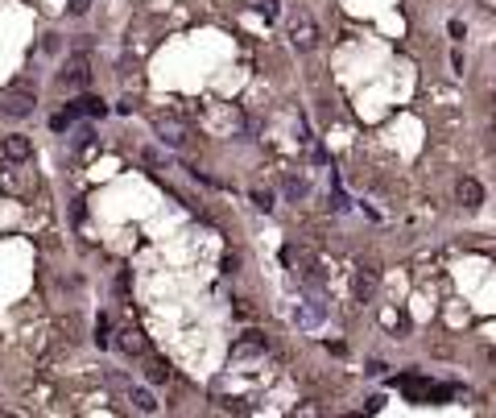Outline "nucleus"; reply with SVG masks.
<instances>
[{"label": "nucleus", "instance_id": "obj_1", "mask_svg": "<svg viewBox=\"0 0 496 418\" xmlns=\"http://www.w3.org/2000/svg\"><path fill=\"white\" fill-rule=\"evenodd\" d=\"M34 104H38V95L29 83H21V88H8V92L0 95V112H8V116H29L34 112Z\"/></svg>", "mask_w": 496, "mask_h": 418}, {"label": "nucleus", "instance_id": "obj_2", "mask_svg": "<svg viewBox=\"0 0 496 418\" xmlns=\"http://www.w3.org/2000/svg\"><path fill=\"white\" fill-rule=\"evenodd\" d=\"M58 83H62V88H87V83H91V62H87V54H75V58L62 67Z\"/></svg>", "mask_w": 496, "mask_h": 418}, {"label": "nucleus", "instance_id": "obj_3", "mask_svg": "<svg viewBox=\"0 0 496 418\" xmlns=\"http://www.w3.org/2000/svg\"><path fill=\"white\" fill-rule=\"evenodd\" d=\"M153 129H157V137L166 141V145H174V149H178V145H186V137H190V133H186V125H182V120H174V116H157V120H153Z\"/></svg>", "mask_w": 496, "mask_h": 418}, {"label": "nucleus", "instance_id": "obj_4", "mask_svg": "<svg viewBox=\"0 0 496 418\" xmlns=\"http://www.w3.org/2000/svg\"><path fill=\"white\" fill-rule=\"evenodd\" d=\"M455 199H459L467 211H476V207L484 203V186L476 183V179H459V186H455Z\"/></svg>", "mask_w": 496, "mask_h": 418}, {"label": "nucleus", "instance_id": "obj_5", "mask_svg": "<svg viewBox=\"0 0 496 418\" xmlns=\"http://www.w3.org/2000/svg\"><path fill=\"white\" fill-rule=\"evenodd\" d=\"M290 38H294V46H298V50H311L318 42L315 21H311V17H298V21H294V29H290Z\"/></svg>", "mask_w": 496, "mask_h": 418}, {"label": "nucleus", "instance_id": "obj_6", "mask_svg": "<svg viewBox=\"0 0 496 418\" xmlns=\"http://www.w3.org/2000/svg\"><path fill=\"white\" fill-rule=\"evenodd\" d=\"M4 158H8V162H29V158H34L29 137H21V133H17V137H4Z\"/></svg>", "mask_w": 496, "mask_h": 418}, {"label": "nucleus", "instance_id": "obj_7", "mask_svg": "<svg viewBox=\"0 0 496 418\" xmlns=\"http://www.w3.org/2000/svg\"><path fill=\"white\" fill-rule=\"evenodd\" d=\"M66 112H71V120H75V116H104L108 108H104V99H95V95H79Z\"/></svg>", "mask_w": 496, "mask_h": 418}, {"label": "nucleus", "instance_id": "obj_8", "mask_svg": "<svg viewBox=\"0 0 496 418\" xmlns=\"http://www.w3.org/2000/svg\"><path fill=\"white\" fill-rule=\"evenodd\" d=\"M318 319H323V302H318V298H311L306 307L294 311V323H298V327H315Z\"/></svg>", "mask_w": 496, "mask_h": 418}, {"label": "nucleus", "instance_id": "obj_9", "mask_svg": "<svg viewBox=\"0 0 496 418\" xmlns=\"http://www.w3.org/2000/svg\"><path fill=\"white\" fill-rule=\"evenodd\" d=\"M352 290H356V298H372V294H376V270H360V274H356V281H352Z\"/></svg>", "mask_w": 496, "mask_h": 418}, {"label": "nucleus", "instance_id": "obj_10", "mask_svg": "<svg viewBox=\"0 0 496 418\" xmlns=\"http://www.w3.org/2000/svg\"><path fill=\"white\" fill-rule=\"evenodd\" d=\"M261 348H265V335H257V331H248V335H244V340H240V344L232 348V356H257Z\"/></svg>", "mask_w": 496, "mask_h": 418}, {"label": "nucleus", "instance_id": "obj_11", "mask_svg": "<svg viewBox=\"0 0 496 418\" xmlns=\"http://www.w3.org/2000/svg\"><path fill=\"white\" fill-rule=\"evenodd\" d=\"M120 348H125L129 356H141V352H145V335H141L136 327H125V331H120Z\"/></svg>", "mask_w": 496, "mask_h": 418}, {"label": "nucleus", "instance_id": "obj_12", "mask_svg": "<svg viewBox=\"0 0 496 418\" xmlns=\"http://www.w3.org/2000/svg\"><path fill=\"white\" fill-rule=\"evenodd\" d=\"M129 402H133L141 414H153V410H157V398H153L149 389H129Z\"/></svg>", "mask_w": 496, "mask_h": 418}, {"label": "nucleus", "instance_id": "obj_13", "mask_svg": "<svg viewBox=\"0 0 496 418\" xmlns=\"http://www.w3.org/2000/svg\"><path fill=\"white\" fill-rule=\"evenodd\" d=\"M145 377H149L153 385H162V381H170V365H166V361H149V365H145Z\"/></svg>", "mask_w": 496, "mask_h": 418}, {"label": "nucleus", "instance_id": "obj_14", "mask_svg": "<svg viewBox=\"0 0 496 418\" xmlns=\"http://www.w3.org/2000/svg\"><path fill=\"white\" fill-rule=\"evenodd\" d=\"M253 8H257V13H261L265 21H273V17L281 13V4H277V0H253Z\"/></svg>", "mask_w": 496, "mask_h": 418}, {"label": "nucleus", "instance_id": "obj_15", "mask_svg": "<svg viewBox=\"0 0 496 418\" xmlns=\"http://www.w3.org/2000/svg\"><path fill=\"white\" fill-rule=\"evenodd\" d=\"M285 195H290V199H302V195H306V183H302V179H290V183H285Z\"/></svg>", "mask_w": 496, "mask_h": 418}, {"label": "nucleus", "instance_id": "obj_16", "mask_svg": "<svg viewBox=\"0 0 496 418\" xmlns=\"http://www.w3.org/2000/svg\"><path fill=\"white\" fill-rule=\"evenodd\" d=\"M253 203H257L261 211H269V207H273V195H269V190H253Z\"/></svg>", "mask_w": 496, "mask_h": 418}, {"label": "nucleus", "instance_id": "obj_17", "mask_svg": "<svg viewBox=\"0 0 496 418\" xmlns=\"http://www.w3.org/2000/svg\"><path fill=\"white\" fill-rule=\"evenodd\" d=\"M95 344L108 348V319H104V315H99V323H95Z\"/></svg>", "mask_w": 496, "mask_h": 418}, {"label": "nucleus", "instance_id": "obj_18", "mask_svg": "<svg viewBox=\"0 0 496 418\" xmlns=\"http://www.w3.org/2000/svg\"><path fill=\"white\" fill-rule=\"evenodd\" d=\"M87 8H91V0H71V13H75V17H83Z\"/></svg>", "mask_w": 496, "mask_h": 418}]
</instances>
